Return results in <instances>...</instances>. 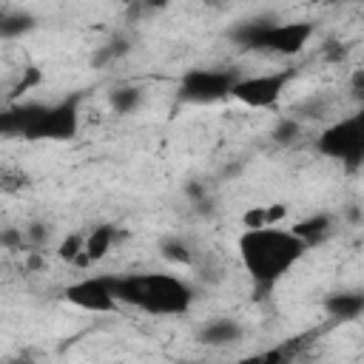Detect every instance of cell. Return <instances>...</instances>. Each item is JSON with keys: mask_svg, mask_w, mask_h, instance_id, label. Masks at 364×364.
Returning a JSON list of instances; mask_svg holds the SVG:
<instances>
[{"mask_svg": "<svg viewBox=\"0 0 364 364\" xmlns=\"http://www.w3.org/2000/svg\"><path fill=\"white\" fill-rule=\"evenodd\" d=\"M330 225H333V219L327 216V213H313V216H307V219H301V222H296L290 230L310 247V245H316L321 236H327L330 233Z\"/></svg>", "mask_w": 364, "mask_h": 364, "instance_id": "12", "label": "cell"}, {"mask_svg": "<svg viewBox=\"0 0 364 364\" xmlns=\"http://www.w3.org/2000/svg\"><path fill=\"white\" fill-rule=\"evenodd\" d=\"M162 253H165L168 259H173V262H182V264H188V262H191L188 247H185V245H179V242H165V245H162Z\"/></svg>", "mask_w": 364, "mask_h": 364, "instance_id": "17", "label": "cell"}, {"mask_svg": "<svg viewBox=\"0 0 364 364\" xmlns=\"http://www.w3.org/2000/svg\"><path fill=\"white\" fill-rule=\"evenodd\" d=\"M139 102H142V91L136 85H119L111 91V108L117 114H131L139 108Z\"/></svg>", "mask_w": 364, "mask_h": 364, "instance_id": "15", "label": "cell"}, {"mask_svg": "<svg viewBox=\"0 0 364 364\" xmlns=\"http://www.w3.org/2000/svg\"><path fill=\"white\" fill-rule=\"evenodd\" d=\"M350 88H353V97L364 102V68L353 74V82H350Z\"/></svg>", "mask_w": 364, "mask_h": 364, "instance_id": "20", "label": "cell"}, {"mask_svg": "<svg viewBox=\"0 0 364 364\" xmlns=\"http://www.w3.org/2000/svg\"><path fill=\"white\" fill-rule=\"evenodd\" d=\"M296 134H299V125H296V119H284V122H279V128L273 131V136H276L279 142H290Z\"/></svg>", "mask_w": 364, "mask_h": 364, "instance_id": "18", "label": "cell"}, {"mask_svg": "<svg viewBox=\"0 0 364 364\" xmlns=\"http://www.w3.org/2000/svg\"><path fill=\"white\" fill-rule=\"evenodd\" d=\"M242 77L233 68H191L179 80V97L193 105H208L233 94Z\"/></svg>", "mask_w": 364, "mask_h": 364, "instance_id": "6", "label": "cell"}, {"mask_svg": "<svg viewBox=\"0 0 364 364\" xmlns=\"http://www.w3.org/2000/svg\"><path fill=\"white\" fill-rule=\"evenodd\" d=\"M290 77H293V71H267V74L242 77L230 97L247 108H270L287 88Z\"/></svg>", "mask_w": 364, "mask_h": 364, "instance_id": "7", "label": "cell"}, {"mask_svg": "<svg viewBox=\"0 0 364 364\" xmlns=\"http://www.w3.org/2000/svg\"><path fill=\"white\" fill-rule=\"evenodd\" d=\"M111 242H114V228H108V225L94 228V230L85 236V250H82V256H80V264L100 262V259L111 250Z\"/></svg>", "mask_w": 364, "mask_h": 364, "instance_id": "11", "label": "cell"}, {"mask_svg": "<svg viewBox=\"0 0 364 364\" xmlns=\"http://www.w3.org/2000/svg\"><path fill=\"white\" fill-rule=\"evenodd\" d=\"M82 250H85V236H80V233H71V236H65L63 242H60V259H65V262H80V256H82Z\"/></svg>", "mask_w": 364, "mask_h": 364, "instance_id": "16", "label": "cell"}, {"mask_svg": "<svg viewBox=\"0 0 364 364\" xmlns=\"http://www.w3.org/2000/svg\"><path fill=\"white\" fill-rule=\"evenodd\" d=\"M119 304L136 307L148 316H182L193 301V290L173 273H128L111 276Z\"/></svg>", "mask_w": 364, "mask_h": 364, "instance_id": "2", "label": "cell"}, {"mask_svg": "<svg viewBox=\"0 0 364 364\" xmlns=\"http://www.w3.org/2000/svg\"><path fill=\"white\" fill-rule=\"evenodd\" d=\"M0 242H3L6 247H23V230H11V228H6L3 236H0Z\"/></svg>", "mask_w": 364, "mask_h": 364, "instance_id": "19", "label": "cell"}, {"mask_svg": "<svg viewBox=\"0 0 364 364\" xmlns=\"http://www.w3.org/2000/svg\"><path fill=\"white\" fill-rule=\"evenodd\" d=\"M307 245L284 228H256L239 236V256L259 287H273L301 256Z\"/></svg>", "mask_w": 364, "mask_h": 364, "instance_id": "1", "label": "cell"}, {"mask_svg": "<svg viewBox=\"0 0 364 364\" xmlns=\"http://www.w3.org/2000/svg\"><path fill=\"white\" fill-rule=\"evenodd\" d=\"M80 128L77 100L63 102H23L0 114V131L26 139H71Z\"/></svg>", "mask_w": 364, "mask_h": 364, "instance_id": "3", "label": "cell"}, {"mask_svg": "<svg viewBox=\"0 0 364 364\" xmlns=\"http://www.w3.org/2000/svg\"><path fill=\"white\" fill-rule=\"evenodd\" d=\"M65 299L88 313H111L119 304L111 287V276H85L65 287Z\"/></svg>", "mask_w": 364, "mask_h": 364, "instance_id": "8", "label": "cell"}, {"mask_svg": "<svg viewBox=\"0 0 364 364\" xmlns=\"http://www.w3.org/2000/svg\"><path fill=\"white\" fill-rule=\"evenodd\" d=\"M230 37L245 48H264L273 54H299L307 40L313 37L310 23H270V20H253L242 23L230 31Z\"/></svg>", "mask_w": 364, "mask_h": 364, "instance_id": "4", "label": "cell"}, {"mask_svg": "<svg viewBox=\"0 0 364 364\" xmlns=\"http://www.w3.org/2000/svg\"><path fill=\"white\" fill-rule=\"evenodd\" d=\"M324 310L330 318L338 321H353L364 313V290H344V293H333L324 301Z\"/></svg>", "mask_w": 364, "mask_h": 364, "instance_id": "10", "label": "cell"}, {"mask_svg": "<svg viewBox=\"0 0 364 364\" xmlns=\"http://www.w3.org/2000/svg\"><path fill=\"white\" fill-rule=\"evenodd\" d=\"M31 28H34V17L28 11H11V9L0 11V37L3 40L20 37V34H26Z\"/></svg>", "mask_w": 364, "mask_h": 364, "instance_id": "13", "label": "cell"}, {"mask_svg": "<svg viewBox=\"0 0 364 364\" xmlns=\"http://www.w3.org/2000/svg\"><path fill=\"white\" fill-rule=\"evenodd\" d=\"M316 145H318V154L338 159L347 168H358L364 162V105L355 114L327 125L318 134Z\"/></svg>", "mask_w": 364, "mask_h": 364, "instance_id": "5", "label": "cell"}, {"mask_svg": "<svg viewBox=\"0 0 364 364\" xmlns=\"http://www.w3.org/2000/svg\"><path fill=\"white\" fill-rule=\"evenodd\" d=\"M293 358H296V344H276L242 358L239 364H293Z\"/></svg>", "mask_w": 364, "mask_h": 364, "instance_id": "14", "label": "cell"}, {"mask_svg": "<svg viewBox=\"0 0 364 364\" xmlns=\"http://www.w3.org/2000/svg\"><path fill=\"white\" fill-rule=\"evenodd\" d=\"M9 364H34V361H31L28 355H23V353H20V355H17V358H11Z\"/></svg>", "mask_w": 364, "mask_h": 364, "instance_id": "21", "label": "cell"}, {"mask_svg": "<svg viewBox=\"0 0 364 364\" xmlns=\"http://www.w3.org/2000/svg\"><path fill=\"white\" fill-rule=\"evenodd\" d=\"M242 324L236 321V318H228V316H222V318H213V321H208L202 330H199V341L202 344H208V347H228V344H236L239 338H242Z\"/></svg>", "mask_w": 364, "mask_h": 364, "instance_id": "9", "label": "cell"}]
</instances>
